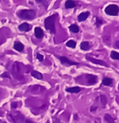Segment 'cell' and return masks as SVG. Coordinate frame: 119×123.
<instances>
[{"mask_svg": "<svg viewBox=\"0 0 119 123\" xmlns=\"http://www.w3.org/2000/svg\"><path fill=\"white\" fill-rule=\"evenodd\" d=\"M55 20H56V16L51 15L48 17L44 21V26L47 30H49L51 33H55Z\"/></svg>", "mask_w": 119, "mask_h": 123, "instance_id": "cell-1", "label": "cell"}, {"mask_svg": "<svg viewBox=\"0 0 119 123\" xmlns=\"http://www.w3.org/2000/svg\"><path fill=\"white\" fill-rule=\"evenodd\" d=\"M18 16L24 20H32L36 17V12L33 10L23 9L18 12Z\"/></svg>", "mask_w": 119, "mask_h": 123, "instance_id": "cell-2", "label": "cell"}, {"mask_svg": "<svg viewBox=\"0 0 119 123\" xmlns=\"http://www.w3.org/2000/svg\"><path fill=\"white\" fill-rule=\"evenodd\" d=\"M119 12V7L116 4H110L105 8V12L108 15L117 16Z\"/></svg>", "mask_w": 119, "mask_h": 123, "instance_id": "cell-3", "label": "cell"}, {"mask_svg": "<svg viewBox=\"0 0 119 123\" xmlns=\"http://www.w3.org/2000/svg\"><path fill=\"white\" fill-rule=\"evenodd\" d=\"M59 60L62 62L63 65H65V66H73V65H78V63L76 62L71 61L70 59H68V57H58Z\"/></svg>", "mask_w": 119, "mask_h": 123, "instance_id": "cell-4", "label": "cell"}, {"mask_svg": "<svg viewBox=\"0 0 119 123\" xmlns=\"http://www.w3.org/2000/svg\"><path fill=\"white\" fill-rule=\"evenodd\" d=\"M87 81H88V85H94L97 82V77L92 74H88L87 75Z\"/></svg>", "mask_w": 119, "mask_h": 123, "instance_id": "cell-5", "label": "cell"}, {"mask_svg": "<svg viewBox=\"0 0 119 123\" xmlns=\"http://www.w3.org/2000/svg\"><path fill=\"white\" fill-rule=\"evenodd\" d=\"M86 58L88 60H89L90 62H92L95 63V64H99V65H102V66H105V67H107V64L104 61H102V60H98V59H96V58H93V57H88L87 56Z\"/></svg>", "mask_w": 119, "mask_h": 123, "instance_id": "cell-6", "label": "cell"}, {"mask_svg": "<svg viewBox=\"0 0 119 123\" xmlns=\"http://www.w3.org/2000/svg\"><path fill=\"white\" fill-rule=\"evenodd\" d=\"M32 28V26L28 23H23L20 24L19 26V29L20 31H23V32H28L30 31Z\"/></svg>", "mask_w": 119, "mask_h": 123, "instance_id": "cell-7", "label": "cell"}, {"mask_svg": "<svg viewBox=\"0 0 119 123\" xmlns=\"http://www.w3.org/2000/svg\"><path fill=\"white\" fill-rule=\"evenodd\" d=\"M34 33H35V36L37 38H43V35H44V33H43V31L42 30V28H38V27H37V28H35V29H34Z\"/></svg>", "mask_w": 119, "mask_h": 123, "instance_id": "cell-8", "label": "cell"}, {"mask_svg": "<svg viewBox=\"0 0 119 123\" xmlns=\"http://www.w3.org/2000/svg\"><path fill=\"white\" fill-rule=\"evenodd\" d=\"M90 12H82L81 14H79L78 17H77V19H78L79 22H82V21H85L87 18H88L89 16Z\"/></svg>", "mask_w": 119, "mask_h": 123, "instance_id": "cell-9", "label": "cell"}, {"mask_svg": "<svg viewBox=\"0 0 119 123\" xmlns=\"http://www.w3.org/2000/svg\"><path fill=\"white\" fill-rule=\"evenodd\" d=\"M13 48H14V49L17 50L18 52H22L23 50V48H24V46H23V44H22L21 43H19V42H16L13 45Z\"/></svg>", "mask_w": 119, "mask_h": 123, "instance_id": "cell-10", "label": "cell"}, {"mask_svg": "<svg viewBox=\"0 0 119 123\" xmlns=\"http://www.w3.org/2000/svg\"><path fill=\"white\" fill-rule=\"evenodd\" d=\"M76 7V3L73 0H68L65 3V8H73Z\"/></svg>", "mask_w": 119, "mask_h": 123, "instance_id": "cell-11", "label": "cell"}, {"mask_svg": "<svg viewBox=\"0 0 119 123\" xmlns=\"http://www.w3.org/2000/svg\"><path fill=\"white\" fill-rule=\"evenodd\" d=\"M81 88L79 86H73V87H68L66 89L68 92H71V93H77V92H81Z\"/></svg>", "mask_w": 119, "mask_h": 123, "instance_id": "cell-12", "label": "cell"}, {"mask_svg": "<svg viewBox=\"0 0 119 123\" xmlns=\"http://www.w3.org/2000/svg\"><path fill=\"white\" fill-rule=\"evenodd\" d=\"M31 75L33 77H35L36 79H38V80H41V79H43V75L40 73V72H38L37 71H32Z\"/></svg>", "mask_w": 119, "mask_h": 123, "instance_id": "cell-13", "label": "cell"}, {"mask_svg": "<svg viewBox=\"0 0 119 123\" xmlns=\"http://www.w3.org/2000/svg\"><path fill=\"white\" fill-rule=\"evenodd\" d=\"M113 79L112 78H109V77H105V78H103V80H102V84L105 85V86H112V84H113Z\"/></svg>", "mask_w": 119, "mask_h": 123, "instance_id": "cell-14", "label": "cell"}, {"mask_svg": "<svg viewBox=\"0 0 119 123\" xmlns=\"http://www.w3.org/2000/svg\"><path fill=\"white\" fill-rule=\"evenodd\" d=\"M80 48L82 50H84V51H87V50L89 49L90 48V45H89V43L88 42H82L80 45Z\"/></svg>", "mask_w": 119, "mask_h": 123, "instance_id": "cell-15", "label": "cell"}, {"mask_svg": "<svg viewBox=\"0 0 119 123\" xmlns=\"http://www.w3.org/2000/svg\"><path fill=\"white\" fill-rule=\"evenodd\" d=\"M100 102H101V105H102V107H105V106L107 105V97L104 96V95L101 96L100 97Z\"/></svg>", "mask_w": 119, "mask_h": 123, "instance_id": "cell-16", "label": "cell"}, {"mask_svg": "<svg viewBox=\"0 0 119 123\" xmlns=\"http://www.w3.org/2000/svg\"><path fill=\"white\" fill-rule=\"evenodd\" d=\"M69 30L71 31L72 32H74V33H77V32H79V28L77 24H72L71 26L69 27Z\"/></svg>", "mask_w": 119, "mask_h": 123, "instance_id": "cell-17", "label": "cell"}, {"mask_svg": "<svg viewBox=\"0 0 119 123\" xmlns=\"http://www.w3.org/2000/svg\"><path fill=\"white\" fill-rule=\"evenodd\" d=\"M67 47H68V48H76V45H77V43H76L75 41L73 40H69L68 42V43H66Z\"/></svg>", "mask_w": 119, "mask_h": 123, "instance_id": "cell-18", "label": "cell"}, {"mask_svg": "<svg viewBox=\"0 0 119 123\" xmlns=\"http://www.w3.org/2000/svg\"><path fill=\"white\" fill-rule=\"evenodd\" d=\"M111 57L115 60H119V52L113 51L111 52Z\"/></svg>", "mask_w": 119, "mask_h": 123, "instance_id": "cell-19", "label": "cell"}, {"mask_svg": "<svg viewBox=\"0 0 119 123\" xmlns=\"http://www.w3.org/2000/svg\"><path fill=\"white\" fill-rule=\"evenodd\" d=\"M104 118H105V120L107 122V123H115L114 119H113L110 115H108V114H106Z\"/></svg>", "mask_w": 119, "mask_h": 123, "instance_id": "cell-20", "label": "cell"}, {"mask_svg": "<svg viewBox=\"0 0 119 123\" xmlns=\"http://www.w3.org/2000/svg\"><path fill=\"white\" fill-rule=\"evenodd\" d=\"M103 40L107 44H111V37H109V36H105V37H103Z\"/></svg>", "mask_w": 119, "mask_h": 123, "instance_id": "cell-21", "label": "cell"}, {"mask_svg": "<svg viewBox=\"0 0 119 123\" xmlns=\"http://www.w3.org/2000/svg\"><path fill=\"white\" fill-rule=\"evenodd\" d=\"M37 3H43V4H44L45 8H47L48 6V3L47 0H37Z\"/></svg>", "mask_w": 119, "mask_h": 123, "instance_id": "cell-22", "label": "cell"}, {"mask_svg": "<svg viewBox=\"0 0 119 123\" xmlns=\"http://www.w3.org/2000/svg\"><path fill=\"white\" fill-rule=\"evenodd\" d=\"M102 23V19H100L99 18L96 17V25H97V27L100 26Z\"/></svg>", "mask_w": 119, "mask_h": 123, "instance_id": "cell-23", "label": "cell"}, {"mask_svg": "<svg viewBox=\"0 0 119 123\" xmlns=\"http://www.w3.org/2000/svg\"><path fill=\"white\" fill-rule=\"evenodd\" d=\"M37 58L38 59L40 62H42L43 60V55H41V54H39V53H38L37 54Z\"/></svg>", "mask_w": 119, "mask_h": 123, "instance_id": "cell-24", "label": "cell"}, {"mask_svg": "<svg viewBox=\"0 0 119 123\" xmlns=\"http://www.w3.org/2000/svg\"><path fill=\"white\" fill-rule=\"evenodd\" d=\"M1 77H8V78H9V74H8V72H4V73H3L1 75Z\"/></svg>", "mask_w": 119, "mask_h": 123, "instance_id": "cell-25", "label": "cell"}, {"mask_svg": "<svg viewBox=\"0 0 119 123\" xmlns=\"http://www.w3.org/2000/svg\"><path fill=\"white\" fill-rule=\"evenodd\" d=\"M11 106H12V108H16L18 106V103L17 102H12V104H11Z\"/></svg>", "mask_w": 119, "mask_h": 123, "instance_id": "cell-26", "label": "cell"}, {"mask_svg": "<svg viewBox=\"0 0 119 123\" xmlns=\"http://www.w3.org/2000/svg\"><path fill=\"white\" fill-rule=\"evenodd\" d=\"M115 47H116L117 48H119V41H117L116 43H115Z\"/></svg>", "mask_w": 119, "mask_h": 123, "instance_id": "cell-27", "label": "cell"}, {"mask_svg": "<svg viewBox=\"0 0 119 123\" xmlns=\"http://www.w3.org/2000/svg\"><path fill=\"white\" fill-rule=\"evenodd\" d=\"M97 108V106H95V107H94V106H92V107H91V111H93L94 110H96Z\"/></svg>", "mask_w": 119, "mask_h": 123, "instance_id": "cell-28", "label": "cell"}, {"mask_svg": "<svg viewBox=\"0 0 119 123\" xmlns=\"http://www.w3.org/2000/svg\"><path fill=\"white\" fill-rule=\"evenodd\" d=\"M26 123H33V122H32L31 121H28H28L26 122Z\"/></svg>", "mask_w": 119, "mask_h": 123, "instance_id": "cell-29", "label": "cell"}, {"mask_svg": "<svg viewBox=\"0 0 119 123\" xmlns=\"http://www.w3.org/2000/svg\"><path fill=\"white\" fill-rule=\"evenodd\" d=\"M1 114H3V111H0V116H1Z\"/></svg>", "mask_w": 119, "mask_h": 123, "instance_id": "cell-30", "label": "cell"}, {"mask_svg": "<svg viewBox=\"0 0 119 123\" xmlns=\"http://www.w3.org/2000/svg\"><path fill=\"white\" fill-rule=\"evenodd\" d=\"M118 88H119V85H118Z\"/></svg>", "mask_w": 119, "mask_h": 123, "instance_id": "cell-31", "label": "cell"}]
</instances>
